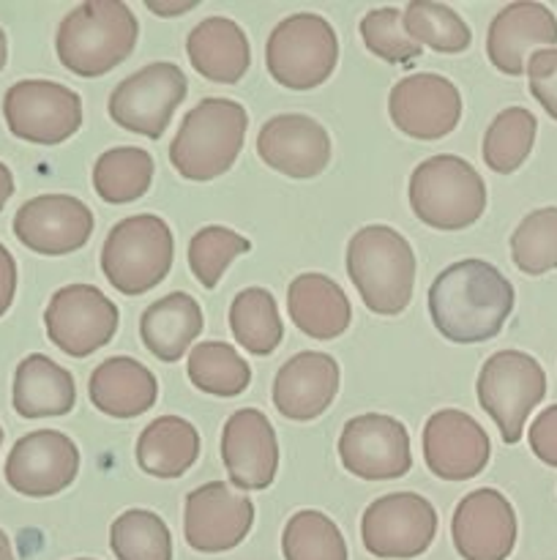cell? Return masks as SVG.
Listing matches in <instances>:
<instances>
[{
    "label": "cell",
    "instance_id": "obj_1",
    "mask_svg": "<svg viewBox=\"0 0 557 560\" xmlns=\"http://www.w3.org/2000/svg\"><path fill=\"white\" fill-rule=\"evenodd\" d=\"M513 312V284L486 260H459L429 288V315L437 331L457 345L497 337Z\"/></svg>",
    "mask_w": 557,
    "mask_h": 560
},
{
    "label": "cell",
    "instance_id": "obj_2",
    "mask_svg": "<svg viewBox=\"0 0 557 560\" xmlns=\"http://www.w3.org/2000/svg\"><path fill=\"white\" fill-rule=\"evenodd\" d=\"M140 25L120 0H87L63 16L55 36L58 58L71 74L102 77L134 52Z\"/></svg>",
    "mask_w": 557,
    "mask_h": 560
},
{
    "label": "cell",
    "instance_id": "obj_3",
    "mask_svg": "<svg viewBox=\"0 0 557 560\" xmlns=\"http://www.w3.org/2000/svg\"><path fill=\"white\" fill-rule=\"evenodd\" d=\"M347 273L366 310L386 317L402 315L413 299V246L386 224L360 228L347 244Z\"/></svg>",
    "mask_w": 557,
    "mask_h": 560
},
{
    "label": "cell",
    "instance_id": "obj_4",
    "mask_svg": "<svg viewBox=\"0 0 557 560\" xmlns=\"http://www.w3.org/2000/svg\"><path fill=\"white\" fill-rule=\"evenodd\" d=\"M244 104L233 98L211 96L202 98L189 109L169 145V162L186 180H213L227 173L238 159L246 140Z\"/></svg>",
    "mask_w": 557,
    "mask_h": 560
},
{
    "label": "cell",
    "instance_id": "obj_5",
    "mask_svg": "<svg viewBox=\"0 0 557 560\" xmlns=\"http://www.w3.org/2000/svg\"><path fill=\"white\" fill-rule=\"evenodd\" d=\"M410 208L435 230H464L486 211V184L462 156H431L410 175Z\"/></svg>",
    "mask_w": 557,
    "mask_h": 560
},
{
    "label": "cell",
    "instance_id": "obj_6",
    "mask_svg": "<svg viewBox=\"0 0 557 560\" xmlns=\"http://www.w3.org/2000/svg\"><path fill=\"white\" fill-rule=\"evenodd\" d=\"M173 230L156 213H137L109 230L102 246V271L123 295H142L164 282L173 268Z\"/></svg>",
    "mask_w": 557,
    "mask_h": 560
},
{
    "label": "cell",
    "instance_id": "obj_7",
    "mask_svg": "<svg viewBox=\"0 0 557 560\" xmlns=\"http://www.w3.org/2000/svg\"><path fill=\"white\" fill-rule=\"evenodd\" d=\"M265 63L273 80L289 91L320 88L339 63V38L331 22L311 11L287 16L265 44Z\"/></svg>",
    "mask_w": 557,
    "mask_h": 560
},
{
    "label": "cell",
    "instance_id": "obj_8",
    "mask_svg": "<svg viewBox=\"0 0 557 560\" xmlns=\"http://www.w3.org/2000/svg\"><path fill=\"white\" fill-rule=\"evenodd\" d=\"M546 397V372L522 350L489 355L478 375V402L500 430L502 443L522 441L528 416Z\"/></svg>",
    "mask_w": 557,
    "mask_h": 560
},
{
    "label": "cell",
    "instance_id": "obj_9",
    "mask_svg": "<svg viewBox=\"0 0 557 560\" xmlns=\"http://www.w3.org/2000/svg\"><path fill=\"white\" fill-rule=\"evenodd\" d=\"M3 115L9 131L36 145H60L82 126V98L52 80H20L5 91Z\"/></svg>",
    "mask_w": 557,
    "mask_h": 560
},
{
    "label": "cell",
    "instance_id": "obj_10",
    "mask_svg": "<svg viewBox=\"0 0 557 560\" xmlns=\"http://www.w3.org/2000/svg\"><path fill=\"white\" fill-rule=\"evenodd\" d=\"M186 91H189V82L180 66L164 63V60L142 66L137 74L126 77L112 91L109 118L120 129L158 140L167 131L175 109L186 98Z\"/></svg>",
    "mask_w": 557,
    "mask_h": 560
},
{
    "label": "cell",
    "instance_id": "obj_11",
    "mask_svg": "<svg viewBox=\"0 0 557 560\" xmlns=\"http://www.w3.org/2000/svg\"><path fill=\"white\" fill-rule=\"evenodd\" d=\"M118 323V306L91 284H66L44 310L49 342L71 359H85L112 342Z\"/></svg>",
    "mask_w": 557,
    "mask_h": 560
},
{
    "label": "cell",
    "instance_id": "obj_12",
    "mask_svg": "<svg viewBox=\"0 0 557 560\" xmlns=\"http://www.w3.org/2000/svg\"><path fill=\"white\" fill-rule=\"evenodd\" d=\"M435 536V506L415 492L377 498L360 517V539L375 558H418L429 550Z\"/></svg>",
    "mask_w": 557,
    "mask_h": 560
},
{
    "label": "cell",
    "instance_id": "obj_13",
    "mask_svg": "<svg viewBox=\"0 0 557 560\" xmlns=\"http://www.w3.org/2000/svg\"><path fill=\"white\" fill-rule=\"evenodd\" d=\"M339 459L355 479H402L413 468L407 427L382 413L355 416L339 435Z\"/></svg>",
    "mask_w": 557,
    "mask_h": 560
},
{
    "label": "cell",
    "instance_id": "obj_14",
    "mask_svg": "<svg viewBox=\"0 0 557 560\" xmlns=\"http://www.w3.org/2000/svg\"><path fill=\"white\" fill-rule=\"evenodd\" d=\"M5 481L25 498H52L69 490L80 474V448L58 430L20 438L5 459Z\"/></svg>",
    "mask_w": 557,
    "mask_h": 560
},
{
    "label": "cell",
    "instance_id": "obj_15",
    "mask_svg": "<svg viewBox=\"0 0 557 560\" xmlns=\"http://www.w3.org/2000/svg\"><path fill=\"white\" fill-rule=\"evenodd\" d=\"M388 113L402 135L413 140H442L462 120V96L448 77L418 71L393 85Z\"/></svg>",
    "mask_w": 557,
    "mask_h": 560
},
{
    "label": "cell",
    "instance_id": "obj_16",
    "mask_svg": "<svg viewBox=\"0 0 557 560\" xmlns=\"http://www.w3.org/2000/svg\"><path fill=\"white\" fill-rule=\"evenodd\" d=\"M254 503L224 481H211L189 492L183 509V536L197 552H227L249 536Z\"/></svg>",
    "mask_w": 557,
    "mask_h": 560
},
{
    "label": "cell",
    "instance_id": "obj_17",
    "mask_svg": "<svg viewBox=\"0 0 557 560\" xmlns=\"http://www.w3.org/2000/svg\"><path fill=\"white\" fill-rule=\"evenodd\" d=\"M14 235L38 255H71L93 235V211L71 195L33 197L16 211Z\"/></svg>",
    "mask_w": 557,
    "mask_h": 560
},
{
    "label": "cell",
    "instance_id": "obj_18",
    "mask_svg": "<svg viewBox=\"0 0 557 560\" xmlns=\"http://www.w3.org/2000/svg\"><path fill=\"white\" fill-rule=\"evenodd\" d=\"M491 443L484 427L464 410H437L424 427V459L442 481L475 479L489 465Z\"/></svg>",
    "mask_w": 557,
    "mask_h": 560
},
{
    "label": "cell",
    "instance_id": "obj_19",
    "mask_svg": "<svg viewBox=\"0 0 557 560\" xmlns=\"http://www.w3.org/2000/svg\"><path fill=\"white\" fill-rule=\"evenodd\" d=\"M517 512L502 492L484 487L453 512V547L464 560H506L517 547Z\"/></svg>",
    "mask_w": 557,
    "mask_h": 560
},
{
    "label": "cell",
    "instance_id": "obj_20",
    "mask_svg": "<svg viewBox=\"0 0 557 560\" xmlns=\"http://www.w3.org/2000/svg\"><path fill=\"white\" fill-rule=\"evenodd\" d=\"M222 459L233 487L268 490L278 470V441L268 416L254 408L235 410L222 430Z\"/></svg>",
    "mask_w": 557,
    "mask_h": 560
},
{
    "label": "cell",
    "instance_id": "obj_21",
    "mask_svg": "<svg viewBox=\"0 0 557 560\" xmlns=\"http://www.w3.org/2000/svg\"><path fill=\"white\" fill-rule=\"evenodd\" d=\"M257 153L287 178H317L331 162V137L309 115H276L257 135Z\"/></svg>",
    "mask_w": 557,
    "mask_h": 560
},
{
    "label": "cell",
    "instance_id": "obj_22",
    "mask_svg": "<svg viewBox=\"0 0 557 560\" xmlns=\"http://www.w3.org/2000/svg\"><path fill=\"white\" fill-rule=\"evenodd\" d=\"M557 44V16L549 5L508 3L500 14L491 20L486 33V55L491 66L508 77H519L528 71V60L538 49H555Z\"/></svg>",
    "mask_w": 557,
    "mask_h": 560
},
{
    "label": "cell",
    "instance_id": "obj_23",
    "mask_svg": "<svg viewBox=\"0 0 557 560\" xmlns=\"http://www.w3.org/2000/svg\"><path fill=\"white\" fill-rule=\"evenodd\" d=\"M339 394V364L333 355L306 350L293 355L273 381V408L289 421H315Z\"/></svg>",
    "mask_w": 557,
    "mask_h": 560
},
{
    "label": "cell",
    "instance_id": "obj_24",
    "mask_svg": "<svg viewBox=\"0 0 557 560\" xmlns=\"http://www.w3.org/2000/svg\"><path fill=\"white\" fill-rule=\"evenodd\" d=\"M186 55L200 77L222 85L244 80L251 66V47L244 27L227 16H208L191 27L186 38Z\"/></svg>",
    "mask_w": 557,
    "mask_h": 560
},
{
    "label": "cell",
    "instance_id": "obj_25",
    "mask_svg": "<svg viewBox=\"0 0 557 560\" xmlns=\"http://www.w3.org/2000/svg\"><path fill=\"white\" fill-rule=\"evenodd\" d=\"M87 394L104 416L137 419L156 405L158 383L145 364L129 355H115L93 370Z\"/></svg>",
    "mask_w": 557,
    "mask_h": 560
},
{
    "label": "cell",
    "instance_id": "obj_26",
    "mask_svg": "<svg viewBox=\"0 0 557 560\" xmlns=\"http://www.w3.org/2000/svg\"><path fill=\"white\" fill-rule=\"evenodd\" d=\"M287 310L295 326L311 339H336L342 337L353 320L344 290L325 273H300L287 288Z\"/></svg>",
    "mask_w": 557,
    "mask_h": 560
},
{
    "label": "cell",
    "instance_id": "obj_27",
    "mask_svg": "<svg viewBox=\"0 0 557 560\" xmlns=\"http://www.w3.org/2000/svg\"><path fill=\"white\" fill-rule=\"evenodd\" d=\"M11 402L22 419H58L76 405L74 377L47 355L33 353L16 366Z\"/></svg>",
    "mask_w": 557,
    "mask_h": 560
},
{
    "label": "cell",
    "instance_id": "obj_28",
    "mask_svg": "<svg viewBox=\"0 0 557 560\" xmlns=\"http://www.w3.org/2000/svg\"><path fill=\"white\" fill-rule=\"evenodd\" d=\"M202 326L200 304L189 293H169L142 312L140 337L156 359L180 361L202 334Z\"/></svg>",
    "mask_w": 557,
    "mask_h": 560
},
{
    "label": "cell",
    "instance_id": "obj_29",
    "mask_svg": "<svg viewBox=\"0 0 557 560\" xmlns=\"http://www.w3.org/2000/svg\"><path fill=\"white\" fill-rule=\"evenodd\" d=\"M200 457V432L180 416H158L137 441V465L156 479H180Z\"/></svg>",
    "mask_w": 557,
    "mask_h": 560
},
{
    "label": "cell",
    "instance_id": "obj_30",
    "mask_svg": "<svg viewBox=\"0 0 557 560\" xmlns=\"http://www.w3.org/2000/svg\"><path fill=\"white\" fill-rule=\"evenodd\" d=\"M229 331L251 355H271L284 339L276 299L265 288H246L229 304Z\"/></svg>",
    "mask_w": 557,
    "mask_h": 560
},
{
    "label": "cell",
    "instance_id": "obj_31",
    "mask_svg": "<svg viewBox=\"0 0 557 560\" xmlns=\"http://www.w3.org/2000/svg\"><path fill=\"white\" fill-rule=\"evenodd\" d=\"M153 156L142 148L120 145L104 151L93 164V189L109 206L134 202L151 189Z\"/></svg>",
    "mask_w": 557,
    "mask_h": 560
},
{
    "label": "cell",
    "instance_id": "obj_32",
    "mask_svg": "<svg viewBox=\"0 0 557 560\" xmlns=\"http://www.w3.org/2000/svg\"><path fill=\"white\" fill-rule=\"evenodd\" d=\"M191 386L211 397H238L249 388L251 370L238 350L227 342H202L191 348L186 364Z\"/></svg>",
    "mask_w": 557,
    "mask_h": 560
},
{
    "label": "cell",
    "instance_id": "obj_33",
    "mask_svg": "<svg viewBox=\"0 0 557 560\" xmlns=\"http://www.w3.org/2000/svg\"><path fill=\"white\" fill-rule=\"evenodd\" d=\"M538 120L530 109L508 107L497 115L484 135V162L491 173L511 175L528 162L535 145Z\"/></svg>",
    "mask_w": 557,
    "mask_h": 560
},
{
    "label": "cell",
    "instance_id": "obj_34",
    "mask_svg": "<svg viewBox=\"0 0 557 560\" xmlns=\"http://www.w3.org/2000/svg\"><path fill=\"white\" fill-rule=\"evenodd\" d=\"M402 25L415 44L442 55L464 52L473 42L467 22L451 5L435 3V0H413L402 11Z\"/></svg>",
    "mask_w": 557,
    "mask_h": 560
},
{
    "label": "cell",
    "instance_id": "obj_35",
    "mask_svg": "<svg viewBox=\"0 0 557 560\" xmlns=\"http://www.w3.org/2000/svg\"><path fill=\"white\" fill-rule=\"evenodd\" d=\"M109 547L118 560H173V534L158 514L129 509L109 528Z\"/></svg>",
    "mask_w": 557,
    "mask_h": 560
},
{
    "label": "cell",
    "instance_id": "obj_36",
    "mask_svg": "<svg viewBox=\"0 0 557 560\" xmlns=\"http://www.w3.org/2000/svg\"><path fill=\"white\" fill-rule=\"evenodd\" d=\"M282 552L287 560H347V545L339 525L311 509L293 514L284 525Z\"/></svg>",
    "mask_w": 557,
    "mask_h": 560
},
{
    "label": "cell",
    "instance_id": "obj_37",
    "mask_svg": "<svg viewBox=\"0 0 557 560\" xmlns=\"http://www.w3.org/2000/svg\"><path fill=\"white\" fill-rule=\"evenodd\" d=\"M513 266L530 277L557 268V208L546 206L528 213L511 235Z\"/></svg>",
    "mask_w": 557,
    "mask_h": 560
},
{
    "label": "cell",
    "instance_id": "obj_38",
    "mask_svg": "<svg viewBox=\"0 0 557 560\" xmlns=\"http://www.w3.org/2000/svg\"><path fill=\"white\" fill-rule=\"evenodd\" d=\"M251 252V241L235 230L211 224L189 241V268L202 288L213 290L235 257Z\"/></svg>",
    "mask_w": 557,
    "mask_h": 560
},
{
    "label": "cell",
    "instance_id": "obj_39",
    "mask_svg": "<svg viewBox=\"0 0 557 560\" xmlns=\"http://www.w3.org/2000/svg\"><path fill=\"white\" fill-rule=\"evenodd\" d=\"M360 38H364L366 49L377 55L380 60L393 66L410 63L420 55V44L404 33L402 25V9L388 5V9H375L360 20Z\"/></svg>",
    "mask_w": 557,
    "mask_h": 560
},
{
    "label": "cell",
    "instance_id": "obj_40",
    "mask_svg": "<svg viewBox=\"0 0 557 560\" xmlns=\"http://www.w3.org/2000/svg\"><path fill=\"white\" fill-rule=\"evenodd\" d=\"M524 74H528L530 93L535 96V102L546 109L549 118L557 120V47L538 49L528 60V71Z\"/></svg>",
    "mask_w": 557,
    "mask_h": 560
},
{
    "label": "cell",
    "instance_id": "obj_41",
    "mask_svg": "<svg viewBox=\"0 0 557 560\" xmlns=\"http://www.w3.org/2000/svg\"><path fill=\"white\" fill-rule=\"evenodd\" d=\"M528 441L541 463L549 465V468H557V405H552L544 413L535 416V421L530 424Z\"/></svg>",
    "mask_w": 557,
    "mask_h": 560
},
{
    "label": "cell",
    "instance_id": "obj_42",
    "mask_svg": "<svg viewBox=\"0 0 557 560\" xmlns=\"http://www.w3.org/2000/svg\"><path fill=\"white\" fill-rule=\"evenodd\" d=\"M16 293V262L11 252L0 244V317L11 310Z\"/></svg>",
    "mask_w": 557,
    "mask_h": 560
},
{
    "label": "cell",
    "instance_id": "obj_43",
    "mask_svg": "<svg viewBox=\"0 0 557 560\" xmlns=\"http://www.w3.org/2000/svg\"><path fill=\"white\" fill-rule=\"evenodd\" d=\"M11 195H14V175H11V170L0 162V211H3L5 202L11 200Z\"/></svg>",
    "mask_w": 557,
    "mask_h": 560
},
{
    "label": "cell",
    "instance_id": "obj_44",
    "mask_svg": "<svg viewBox=\"0 0 557 560\" xmlns=\"http://www.w3.org/2000/svg\"><path fill=\"white\" fill-rule=\"evenodd\" d=\"M153 14H162V16H175V14H183V11L197 9V0H186L180 5H158V3H145Z\"/></svg>",
    "mask_w": 557,
    "mask_h": 560
},
{
    "label": "cell",
    "instance_id": "obj_45",
    "mask_svg": "<svg viewBox=\"0 0 557 560\" xmlns=\"http://www.w3.org/2000/svg\"><path fill=\"white\" fill-rule=\"evenodd\" d=\"M0 560H14V550H11V541L3 530H0Z\"/></svg>",
    "mask_w": 557,
    "mask_h": 560
},
{
    "label": "cell",
    "instance_id": "obj_46",
    "mask_svg": "<svg viewBox=\"0 0 557 560\" xmlns=\"http://www.w3.org/2000/svg\"><path fill=\"white\" fill-rule=\"evenodd\" d=\"M5 60H9V42H5V33H3V27H0V71H3Z\"/></svg>",
    "mask_w": 557,
    "mask_h": 560
},
{
    "label": "cell",
    "instance_id": "obj_47",
    "mask_svg": "<svg viewBox=\"0 0 557 560\" xmlns=\"http://www.w3.org/2000/svg\"><path fill=\"white\" fill-rule=\"evenodd\" d=\"M0 446H3V427H0Z\"/></svg>",
    "mask_w": 557,
    "mask_h": 560
},
{
    "label": "cell",
    "instance_id": "obj_48",
    "mask_svg": "<svg viewBox=\"0 0 557 560\" xmlns=\"http://www.w3.org/2000/svg\"><path fill=\"white\" fill-rule=\"evenodd\" d=\"M74 560H93V558H74Z\"/></svg>",
    "mask_w": 557,
    "mask_h": 560
}]
</instances>
